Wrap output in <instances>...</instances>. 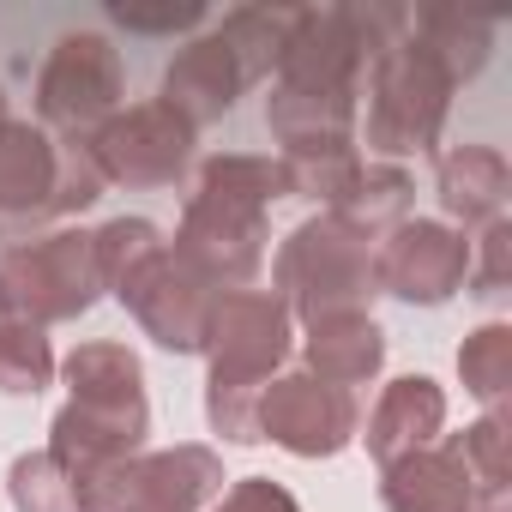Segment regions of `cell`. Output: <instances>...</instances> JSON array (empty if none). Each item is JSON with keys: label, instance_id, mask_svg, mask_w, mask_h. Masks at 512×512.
I'll return each instance as SVG.
<instances>
[{"label": "cell", "instance_id": "cell-19", "mask_svg": "<svg viewBox=\"0 0 512 512\" xmlns=\"http://www.w3.org/2000/svg\"><path fill=\"white\" fill-rule=\"evenodd\" d=\"M410 199H416V187H410V175L398 163H362L356 181L338 193V205H326V217H338L344 229L374 241V235H386V229H398L410 217Z\"/></svg>", "mask_w": 512, "mask_h": 512}, {"label": "cell", "instance_id": "cell-15", "mask_svg": "<svg viewBox=\"0 0 512 512\" xmlns=\"http://www.w3.org/2000/svg\"><path fill=\"white\" fill-rule=\"evenodd\" d=\"M476 482L452 440H434L410 458L380 464V506L386 512H470Z\"/></svg>", "mask_w": 512, "mask_h": 512}, {"label": "cell", "instance_id": "cell-3", "mask_svg": "<svg viewBox=\"0 0 512 512\" xmlns=\"http://www.w3.org/2000/svg\"><path fill=\"white\" fill-rule=\"evenodd\" d=\"M296 344V320L272 290H229L205 326V422L229 446H260V392L278 380Z\"/></svg>", "mask_w": 512, "mask_h": 512}, {"label": "cell", "instance_id": "cell-30", "mask_svg": "<svg viewBox=\"0 0 512 512\" xmlns=\"http://www.w3.org/2000/svg\"><path fill=\"white\" fill-rule=\"evenodd\" d=\"M109 19L127 25V31H145V37H175V31L205 25V7H199V0H181V7H175V0H169V7H127V0H115Z\"/></svg>", "mask_w": 512, "mask_h": 512}, {"label": "cell", "instance_id": "cell-33", "mask_svg": "<svg viewBox=\"0 0 512 512\" xmlns=\"http://www.w3.org/2000/svg\"><path fill=\"white\" fill-rule=\"evenodd\" d=\"M0 121H7V97H0Z\"/></svg>", "mask_w": 512, "mask_h": 512}, {"label": "cell", "instance_id": "cell-13", "mask_svg": "<svg viewBox=\"0 0 512 512\" xmlns=\"http://www.w3.org/2000/svg\"><path fill=\"white\" fill-rule=\"evenodd\" d=\"M223 458L211 446H163V452H139L121 476V512H199L223 494Z\"/></svg>", "mask_w": 512, "mask_h": 512}, {"label": "cell", "instance_id": "cell-27", "mask_svg": "<svg viewBox=\"0 0 512 512\" xmlns=\"http://www.w3.org/2000/svg\"><path fill=\"white\" fill-rule=\"evenodd\" d=\"M452 446H458L476 494L506 488V476H512V428H506V410H488L482 422H470L464 434H452Z\"/></svg>", "mask_w": 512, "mask_h": 512}, {"label": "cell", "instance_id": "cell-12", "mask_svg": "<svg viewBox=\"0 0 512 512\" xmlns=\"http://www.w3.org/2000/svg\"><path fill=\"white\" fill-rule=\"evenodd\" d=\"M61 139L31 121H0V241H31L55 217Z\"/></svg>", "mask_w": 512, "mask_h": 512}, {"label": "cell", "instance_id": "cell-20", "mask_svg": "<svg viewBox=\"0 0 512 512\" xmlns=\"http://www.w3.org/2000/svg\"><path fill=\"white\" fill-rule=\"evenodd\" d=\"M410 31L434 49V61L452 73V85L476 79L488 67V49H494V19H476V13H452V7H434V13H416Z\"/></svg>", "mask_w": 512, "mask_h": 512}, {"label": "cell", "instance_id": "cell-8", "mask_svg": "<svg viewBox=\"0 0 512 512\" xmlns=\"http://www.w3.org/2000/svg\"><path fill=\"white\" fill-rule=\"evenodd\" d=\"M121 55L109 37L97 31H73L55 43V55L43 61L37 73V115H43V133H61V139H91L115 103H121Z\"/></svg>", "mask_w": 512, "mask_h": 512}, {"label": "cell", "instance_id": "cell-5", "mask_svg": "<svg viewBox=\"0 0 512 512\" xmlns=\"http://www.w3.org/2000/svg\"><path fill=\"white\" fill-rule=\"evenodd\" d=\"M452 73L434 61V49L404 31L392 49L368 61V151L380 157H428L440 145L446 109H452Z\"/></svg>", "mask_w": 512, "mask_h": 512}, {"label": "cell", "instance_id": "cell-28", "mask_svg": "<svg viewBox=\"0 0 512 512\" xmlns=\"http://www.w3.org/2000/svg\"><path fill=\"white\" fill-rule=\"evenodd\" d=\"M512 284V223L494 217L476 241H470V272H464V290L476 302H500Z\"/></svg>", "mask_w": 512, "mask_h": 512}, {"label": "cell", "instance_id": "cell-24", "mask_svg": "<svg viewBox=\"0 0 512 512\" xmlns=\"http://www.w3.org/2000/svg\"><path fill=\"white\" fill-rule=\"evenodd\" d=\"M91 247H97V278H103V290L115 296L151 253L163 247V235H157V223L151 217H109L103 229H91Z\"/></svg>", "mask_w": 512, "mask_h": 512}, {"label": "cell", "instance_id": "cell-17", "mask_svg": "<svg viewBox=\"0 0 512 512\" xmlns=\"http://www.w3.org/2000/svg\"><path fill=\"white\" fill-rule=\"evenodd\" d=\"M434 193H440V211L452 217V229H488L494 217H506V199H512V169L494 145H458L440 157L434 169Z\"/></svg>", "mask_w": 512, "mask_h": 512}, {"label": "cell", "instance_id": "cell-10", "mask_svg": "<svg viewBox=\"0 0 512 512\" xmlns=\"http://www.w3.org/2000/svg\"><path fill=\"white\" fill-rule=\"evenodd\" d=\"M356 434H362L356 392H338V386L314 380L308 368L278 374L260 392V440H272L296 458H338Z\"/></svg>", "mask_w": 512, "mask_h": 512}, {"label": "cell", "instance_id": "cell-9", "mask_svg": "<svg viewBox=\"0 0 512 512\" xmlns=\"http://www.w3.org/2000/svg\"><path fill=\"white\" fill-rule=\"evenodd\" d=\"M464 272H470V241H464V229H452L440 217H404L374 247L380 296H398L410 308L452 302L464 290Z\"/></svg>", "mask_w": 512, "mask_h": 512}, {"label": "cell", "instance_id": "cell-22", "mask_svg": "<svg viewBox=\"0 0 512 512\" xmlns=\"http://www.w3.org/2000/svg\"><path fill=\"white\" fill-rule=\"evenodd\" d=\"M458 380L476 404L506 410V398H512V326L506 320H488L458 344Z\"/></svg>", "mask_w": 512, "mask_h": 512}, {"label": "cell", "instance_id": "cell-16", "mask_svg": "<svg viewBox=\"0 0 512 512\" xmlns=\"http://www.w3.org/2000/svg\"><path fill=\"white\" fill-rule=\"evenodd\" d=\"M446 428V392L428 380V374H398L380 404L368 410V458L374 464H392V458H410L422 446H434Z\"/></svg>", "mask_w": 512, "mask_h": 512}, {"label": "cell", "instance_id": "cell-14", "mask_svg": "<svg viewBox=\"0 0 512 512\" xmlns=\"http://www.w3.org/2000/svg\"><path fill=\"white\" fill-rule=\"evenodd\" d=\"M241 91H247V73H241V61L229 55V43H223L217 31H211V37H193V43L169 61V73H163V103H169L193 133L211 127V121H223Z\"/></svg>", "mask_w": 512, "mask_h": 512}, {"label": "cell", "instance_id": "cell-26", "mask_svg": "<svg viewBox=\"0 0 512 512\" xmlns=\"http://www.w3.org/2000/svg\"><path fill=\"white\" fill-rule=\"evenodd\" d=\"M7 500H13L19 512H79V488H73V476L49 458V446L13 458V470H7Z\"/></svg>", "mask_w": 512, "mask_h": 512}, {"label": "cell", "instance_id": "cell-32", "mask_svg": "<svg viewBox=\"0 0 512 512\" xmlns=\"http://www.w3.org/2000/svg\"><path fill=\"white\" fill-rule=\"evenodd\" d=\"M470 512H512V500H506V488H488V494L470 500Z\"/></svg>", "mask_w": 512, "mask_h": 512}, {"label": "cell", "instance_id": "cell-18", "mask_svg": "<svg viewBox=\"0 0 512 512\" xmlns=\"http://www.w3.org/2000/svg\"><path fill=\"white\" fill-rule=\"evenodd\" d=\"M302 356H308L314 380H326L338 392H356L386 368V332L374 326V314H332V320L308 326Z\"/></svg>", "mask_w": 512, "mask_h": 512}, {"label": "cell", "instance_id": "cell-6", "mask_svg": "<svg viewBox=\"0 0 512 512\" xmlns=\"http://www.w3.org/2000/svg\"><path fill=\"white\" fill-rule=\"evenodd\" d=\"M103 302L91 229L31 235L0 253V320L25 326H67Z\"/></svg>", "mask_w": 512, "mask_h": 512}, {"label": "cell", "instance_id": "cell-29", "mask_svg": "<svg viewBox=\"0 0 512 512\" xmlns=\"http://www.w3.org/2000/svg\"><path fill=\"white\" fill-rule=\"evenodd\" d=\"M103 169L91 157L85 139H61V181H55V217H73V211H91L103 199Z\"/></svg>", "mask_w": 512, "mask_h": 512}, {"label": "cell", "instance_id": "cell-4", "mask_svg": "<svg viewBox=\"0 0 512 512\" xmlns=\"http://www.w3.org/2000/svg\"><path fill=\"white\" fill-rule=\"evenodd\" d=\"M278 302L290 308V320H332V314H368V302L380 296L374 278V241H362L356 229H344L338 217H308L284 235L278 260Z\"/></svg>", "mask_w": 512, "mask_h": 512}, {"label": "cell", "instance_id": "cell-7", "mask_svg": "<svg viewBox=\"0 0 512 512\" xmlns=\"http://www.w3.org/2000/svg\"><path fill=\"white\" fill-rule=\"evenodd\" d=\"M91 157L103 169L109 187H127V193H157V187H175L193 163V127L163 103H133V109H115L91 139Z\"/></svg>", "mask_w": 512, "mask_h": 512}, {"label": "cell", "instance_id": "cell-1", "mask_svg": "<svg viewBox=\"0 0 512 512\" xmlns=\"http://www.w3.org/2000/svg\"><path fill=\"white\" fill-rule=\"evenodd\" d=\"M151 434L145 368L127 344L91 338L67 356V404L49 422V458L73 476L79 512H121V476Z\"/></svg>", "mask_w": 512, "mask_h": 512}, {"label": "cell", "instance_id": "cell-31", "mask_svg": "<svg viewBox=\"0 0 512 512\" xmlns=\"http://www.w3.org/2000/svg\"><path fill=\"white\" fill-rule=\"evenodd\" d=\"M211 512H302V506H296V494H290L284 482H272V476H241V482H229V488L211 500Z\"/></svg>", "mask_w": 512, "mask_h": 512}, {"label": "cell", "instance_id": "cell-25", "mask_svg": "<svg viewBox=\"0 0 512 512\" xmlns=\"http://www.w3.org/2000/svg\"><path fill=\"white\" fill-rule=\"evenodd\" d=\"M278 163L290 175V199H320V205H338V193L362 169L356 145H308V151H284Z\"/></svg>", "mask_w": 512, "mask_h": 512}, {"label": "cell", "instance_id": "cell-34", "mask_svg": "<svg viewBox=\"0 0 512 512\" xmlns=\"http://www.w3.org/2000/svg\"><path fill=\"white\" fill-rule=\"evenodd\" d=\"M127 512H139V506H127Z\"/></svg>", "mask_w": 512, "mask_h": 512}, {"label": "cell", "instance_id": "cell-21", "mask_svg": "<svg viewBox=\"0 0 512 512\" xmlns=\"http://www.w3.org/2000/svg\"><path fill=\"white\" fill-rule=\"evenodd\" d=\"M290 19H296V7H235V13H223L217 37H223L229 55L241 61L247 85H260V79L278 73L284 37H290Z\"/></svg>", "mask_w": 512, "mask_h": 512}, {"label": "cell", "instance_id": "cell-2", "mask_svg": "<svg viewBox=\"0 0 512 512\" xmlns=\"http://www.w3.org/2000/svg\"><path fill=\"white\" fill-rule=\"evenodd\" d=\"M278 199H290V175L278 157L217 151L193 175V193L181 205V229H175L169 253L217 296L247 290L266 260V211Z\"/></svg>", "mask_w": 512, "mask_h": 512}, {"label": "cell", "instance_id": "cell-23", "mask_svg": "<svg viewBox=\"0 0 512 512\" xmlns=\"http://www.w3.org/2000/svg\"><path fill=\"white\" fill-rule=\"evenodd\" d=\"M55 380V350L43 326L25 320H0V392L7 398H37Z\"/></svg>", "mask_w": 512, "mask_h": 512}, {"label": "cell", "instance_id": "cell-11", "mask_svg": "<svg viewBox=\"0 0 512 512\" xmlns=\"http://www.w3.org/2000/svg\"><path fill=\"white\" fill-rule=\"evenodd\" d=\"M115 296L127 302V314L139 320V332H145L157 350H175V356H199V350H205V326H211L217 290L199 284L169 247H157Z\"/></svg>", "mask_w": 512, "mask_h": 512}]
</instances>
